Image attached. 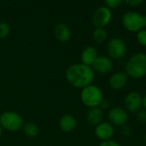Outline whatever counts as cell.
<instances>
[{"label":"cell","instance_id":"2e32d148","mask_svg":"<svg viewBox=\"0 0 146 146\" xmlns=\"http://www.w3.org/2000/svg\"><path fill=\"white\" fill-rule=\"evenodd\" d=\"M98 57V53L97 49L94 46H86L81 52V63L91 66L92 65V64L94 63V61L96 60V59Z\"/></svg>","mask_w":146,"mask_h":146},{"label":"cell","instance_id":"8fae6325","mask_svg":"<svg viewBox=\"0 0 146 146\" xmlns=\"http://www.w3.org/2000/svg\"><path fill=\"white\" fill-rule=\"evenodd\" d=\"M95 136L101 141L112 139L115 134V126L109 121H103L95 126Z\"/></svg>","mask_w":146,"mask_h":146},{"label":"cell","instance_id":"277c9868","mask_svg":"<svg viewBox=\"0 0 146 146\" xmlns=\"http://www.w3.org/2000/svg\"><path fill=\"white\" fill-rule=\"evenodd\" d=\"M23 119L20 114L15 111H4L0 114V126L3 130L15 133L22 128Z\"/></svg>","mask_w":146,"mask_h":146},{"label":"cell","instance_id":"f1b7e54d","mask_svg":"<svg viewBox=\"0 0 146 146\" xmlns=\"http://www.w3.org/2000/svg\"><path fill=\"white\" fill-rule=\"evenodd\" d=\"M3 128H2V126H0V137H1V136H2V134H3Z\"/></svg>","mask_w":146,"mask_h":146},{"label":"cell","instance_id":"484cf974","mask_svg":"<svg viewBox=\"0 0 146 146\" xmlns=\"http://www.w3.org/2000/svg\"><path fill=\"white\" fill-rule=\"evenodd\" d=\"M98 107H99L103 111L107 110V109H109V108H110V102H109V101L104 99V100L101 102V103H100V105H99Z\"/></svg>","mask_w":146,"mask_h":146},{"label":"cell","instance_id":"44dd1931","mask_svg":"<svg viewBox=\"0 0 146 146\" xmlns=\"http://www.w3.org/2000/svg\"><path fill=\"white\" fill-rule=\"evenodd\" d=\"M137 40L139 45L146 47V29H141L137 33Z\"/></svg>","mask_w":146,"mask_h":146},{"label":"cell","instance_id":"9a60e30c","mask_svg":"<svg viewBox=\"0 0 146 146\" xmlns=\"http://www.w3.org/2000/svg\"><path fill=\"white\" fill-rule=\"evenodd\" d=\"M104 111L99 107L88 108L86 113V120L87 122L93 126H98L104 120Z\"/></svg>","mask_w":146,"mask_h":146},{"label":"cell","instance_id":"ffe728a7","mask_svg":"<svg viewBox=\"0 0 146 146\" xmlns=\"http://www.w3.org/2000/svg\"><path fill=\"white\" fill-rule=\"evenodd\" d=\"M124 0H104L105 6L109 9H117L121 6Z\"/></svg>","mask_w":146,"mask_h":146},{"label":"cell","instance_id":"d6986e66","mask_svg":"<svg viewBox=\"0 0 146 146\" xmlns=\"http://www.w3.org/2000/svg\"><path fill=\"white\" fill-rule=\"evenodd\" d=\"M10 33V27L5 22H0V39H5Z\"/></svg>","mask_w":146,"mask_h":146},{"label":"cell","instance_id":"30bf717a","mask_svg":"<svg viewBox=\"0 0 146 146\" xmlns=\"http://www.w3.org/2000/svg\"><path fill=\"white\" fill-rule=\"evenodd\" d=\"M92 68L94 72L99 74H108L113 71L114 63L110 57L104 55H98V57L92 64Z\"/></svg>","mask_w":146,"mask_h":146},{"label":"cell","instance_id":"4316f807","mask_svg":"<svg viewBox=\"0 0 146 146\" xmlns=\"http://www.w3.org/2000/svg\"><path fill=\"white\" fill-rule=\"evenodd\" d=\"M142 108L146 110V94L143 96V99H142Z\"/></svg>","mask_w":146,"mask_h":146},{"label":"cell","instance_id":"5bb4252c","mask_svg":"<svg viewBox=\"0 0 146 146\" xmlns=\"http://www.w3.org/2000/svg\"><path fill=\"white\" fill-rule=\"evenodd\" d=\"M54 35L59 42L65 43L71 39L72 33L68 25L65 23H58L54 28Z\"/></svg>","mask_w":146,"mask_h":146},{"label":"cell","instance_id":"8992f818","mask_svg":"<svg viewBox=\"0 0 146 146\" xmlns=\"http://www.w3.org/2000/svg\"><path fill=\"white\" fill-rule=\"evenodd\" d=\"M107 53L112 60L123 59L127 53L126 42L119 37L111 39L107 45Z\"/></svg>","mask_w":146,"mask_h":146},{"label":"cell","instance_id":"52a82bcc","mask_svg":"<svg viewBox=\"0 0 146 146\" xmlns=\"http://www.w3.org/2000/svg\"><path fill=\"white\" fill-rule=\"evenodd\" d=\"M112 19V12L106 6H101L95 9L92 15V22L95 28H105Z\"/></svg>","mask_w":146,"mask_h":146},{"label":"cell","instance_id":"4dcf8cb0","mask_svg":"<svg viewBox=\"0 0 146 146\" xmlns=\"http://www.w3.org/2000/svg\"><path fill=\"white\" fill-rule=\"evenodd\" d=\"M129 146H133V145H129Z\"/></svg>","mask_w":146,"mask_h":146},{"label":"cell","instance_id":"7c38bea8","mask_svg":"<svg viewBox=\"0 0 146 146\" xmlns=\"http://www.w3.org/2000/svg\"><path fill=\"white\" fill-rule=\"evenodd\" d=\"M128 77L125 71H116L109 78V85L114 90L122 89L127 83Z\"/></svg>","mask_w":146,"mask_h":146},{"label":"cell","instance_id":"7a4b0ae2","mask_svg":"<svg viewBox=\"0 0 146 146\" xmlns=\"http://www.w3.org/2000/svg\"><path fill=\"white\" fill-rule=\"evenodd\" d=\"M125 73L128 77L141 79L146 76V53L137 52L132 55L126 65Z\"/></svg>","mask_w":146,"mask_h":146},{"label":"cell","instance_id":"ba28073f","mask_svg":"<svg viewBox=\"0 0 146 146\" xmlns=\"http://www.w3.org/2000/svg\"><path fill=\"white\" fill-rule=\"evenodd\" d=\"M109 122L114 126H122L128 121V113L121 107H114L108 113Z\"/></svg>","mask_w":146,"mask_h":146},{"label":"cell","instance_id":"d4e9b609","mask_svg":"<svg viewBox=\"0 0 146 146\" xmlns=\"http://www.w3.org/2000/svg\"><path fill=\"white\" fill-rule=\"evenodd\" d=\"M98 146H121V145L113 139H110L106 141H102Z\"/></svg>","mask_w":146,"mask_h":146},{"label":"cell","instance_id":"e0dca14e","mask_svg":"<svg viewBox=\"0 0 146 146\" xmlns=\"http://www.w3.org/2000/svg\"><path fill=\"white\" fill-rule=\"evenodd\" d=\"M21 129H22L24 135L28 138H35L38 134V132H39L38 126H37V124L32 121L24 123Z\"/></svg>","mask_w":146,"mask_h":146},{"label":"cell","instance_id":"6da1fadb","mask_svg":"<svg viewBox=\"0 0 146 146\" xmlns=\"http://www.w3.org/2000/svg\"><path fill=\"white\" fill-rule=\"evenodd\" d=\"M65 77L71 86L82 89L86 86L92 84L95 78V72L91 66L82 63H77L71 65L67 68Z\"/></svg>","mask_w":146,"mask_h":146},{"label":"cell","instance_id":"83f0119b","mask_svg":"<svg viewBox=\"0 0 146 146\" xmlns=\"http://www.w3.org/2000/svg\"><path fill=\"white\" fill-rule=\"evenodd\" d=\"M144 28L146 29V15H144Z\"/></svg>","mask_w":146,"mask_h":146},{"label":"cell","instance_id":"f546056e","mask_svg":"<svg viewBox=\"0 0 146 146\" xmlns=\"http://www.w3.org/2000/svg\"><path fill=\"white\" fill-rule=\"evenodd\" d=\"M145 143H146V133H145Z\"/></svg>","mask_w":146,"mask_h":146},{"label":"cell","instance_id":"cb8c5ba5","mask_svg":"<svg viewBox=\"0 0 146 146\" xmlns=\"http://www.w3.org/2000/svg\"><path fill=\"white\" fill-rule=\"evenodd\" d=\"M145 0H124V2L131 7H138L144 3Z\"/></svg>","mask_w":146,"mask_h":146},{"label":"cell","instance_id":"5b68a950","mask_svg":"<svg viewBox=\"0 0 146 146\" xmlns=\"http://www.w3.org/2000/svg\"><path fill=\"white\" fill-rule=\"evenodd\" d=\"M124 28L131 33H138L144 28V15L135 11H128L122 16Z\"/></svg>","mask_w":146,"mask_h":146},{"label":"cell","instance_id":"ac0fdd59","mask_svg":"<svg viewBox=\"0 0 146 146\" xmlns=\"http://www.w3.org/2000/svg\"><path fill=\"white\" fill-rule=\"evenodd\" d=\"M92 38L98 44H103L108 38V33L104 28H96L92 33Z\"/></svg>","mask_w":146,"mask_h":146},{"label":"cell","instance_id":"603a6c76","mask_svg":"<svg viewBox=\"0 0 146 146\" xmlns=\"http://www.w3.org/2000/svg\"><path fill=\"white\" fill-rule=\"evenodd\" d=\"M132 127L130 126H128L127 124H126V125H124V126H121V134L124 136V137H129V136H131V134H132Z\"/></svg>","mask_w":146,"mask_h":146},{"label":"cell","instance_id":"7402d4cb","mask_svg":"<svg viewBox=\"0 0 146 146\" xmlns=\"http://www.w3.org/2000/svg\"><path fill=\"white\" fill-rule=\"evenodd\" d=\"M137 120L141 125H146V110L145 109H140L138 113H136Z\"/></svg>","mask_w":146,"mask_h":146},{"label":"cell","instance_id":"4fadbf2b","mask_svg":"<svg viewBox=\"0 0 146 146\" xmlns=\"http://www.w3.org/2000/svg\"><path fill=\"white\" fill-rule=\"evenodd\" d=\"M58 126L62 132L65 133H70L75 130L77 126V120L74 115L67 114L60 118Z\"/></svg>","mask_w":146,"mask_h":146},{"label":"cell","instance_id":"9c48e42d","mask_svg":"<svg viewBox=\"0 0 146 146\" xmlns=\"http://www.w3.org/2000/svg\"><path fill=\"white\" fill-rule=\"evenodd\" d=\"M142 99L143 96L138 91L129 92L124 99V106L127 112L136 114L142 109Z\"/></svg>","mask_w":146,"mask_h":146},{"label":"cell","instance_id":"3957f363","mask_svg":"<svg viewBox=\"0 0 146 146\" xmlns=\"http://www.w3.org/2000/svg\"><path fill=\"white\" fill-rule=\"evenodd\" d=\"M80 100L82 103L88 108L98 107L104 100L102 89L94 84H90L81 89Z\"/></svg>","mask_w":146,"mask_h":146}]
</instances>
